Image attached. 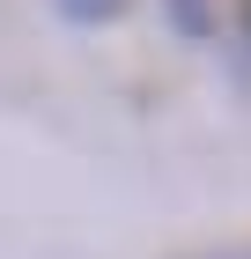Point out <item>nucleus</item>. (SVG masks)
Wrapping results in <instances>:
<instances>
[{
  "instance_id": "1",
  "label": "nucleus",
  "mask_w": 251,
  "mask_h": 259,
  "mask_svg": "<svg viewBox=\"0 0 251 259\" xmlns=\"http://www.w3.org/2000/svg\"><path fill=\"white\" fill-rule=\"evenodd\" d=\"M67 8H74V15H81V8H111V0H67Z\"/></svg>"
},
{
  "instance_id": "2",
  "label": "nucleus",
  "mask_w": 251,
  "mask_h": 259,
  "mask_svg": "<svg viewBox=\"0 0 251 259\" xmlns=\"http://www.w3.org/2000/svg\"><path fill=\"white\" fill-rule=\"evenodd\" d=\"M222 259H251V252H222Z\"/></svg>"
},
{
  "instance_id": "3",
  "label": "nucleus",
  "mask_w": 251,
  "mask_h": 259,
  "mask_svg": "<svg viewBox=\"0 0 251 259\" xmlns=\"http://www.w3.org/2000/svg\"><path fill=\"white\" fill-rule=\"evenodd\" d=\"M244 15H251V8H244Z\"/></svg>"
}]
</instances>
